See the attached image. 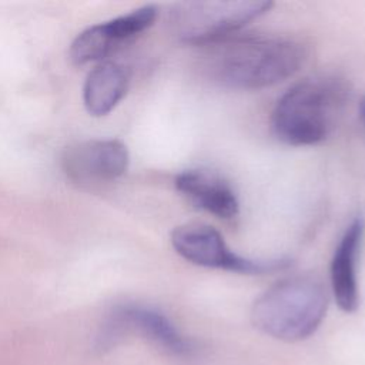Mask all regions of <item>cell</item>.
Segmentation results:
<instances>
[{"instance_id":"1","label":"cell","mask_w":365,"mask_h":365,"mask_svg":"<svg viewBox=\"0 0 365 365\" xmlns=\"http://www.w3.org/2000/svg\"><path fill=\"white\" fill-rule=\"evenodd\" d=\"M205 70L218 84L259 90L292 77L304 64L305 47L292 38L245 36L207 46Z\"/></svg>"},{"instance_id":"2","label":"cell","mask_w":365,"mask_h":365,"mask_svg":"<svg viewBox=\"0 0 365 365\" xmlns=\"http://www.w3.org/2000/svg\"><path fill=\"white\" fill-rule=\"evenodd\" d=\"M328 308L324 282L309 274L294 275L265 289L251 307V322L262 334L295 342L311 336Z\"/></svg>"},{"instance_id":"3","label":"cell","mask_w":365,"mask_h":365,"mask_svg":"<svg viewBox=\"0 0 365 365\" xmlns=\"http://www.w3.org/2000/svg\"><path fill=\"white\" fill-rule=\"evenodd\" d=\"M345 101V88L335 78H305L289 87L275 103L271 127L275 137L294 147L325 141Z\"/></svg>"},{"instance_id":"4","label":"cell","mask_w":365,"mask_h":365,"mask_svg":"<svg viewBox=\"0 0 365 365\" xmlns=\"http://www.w3.org/2000/svg\"><path fill=\"white\" fill-rule=\"evenodd\" d=\"M272 6V1L257 0L182 1L171 11V26L180 41L207 47L232 37Z\"/></svg>"},{"instance_id":"5","label":"cell","mask_w":365,"mask_h":365,"mask_svg":"<svg viewBox=\"0 0 365 365\" xmlns=\"http://www.w3.org/2000/svg\"><path fill=\"white\" fill-rule=\"evenodd\" d=\"M171 244L185 261L215 269H225L247 275L281 271L289 265L288 259H254L232 251L224 237L214 227L202 222H187L171 232Z\"/></svg>"},{"instance_id":"6","label":"cell","mask_w":365,"mask_h":365,"mask_svg":"<svg viewBox=\"0 0 365 365\" xmlns=\"http://www.w3.org/2000/svg\"><path fill=\"white\" fill-rule=\"evenodd\" d=\"M158 16L155 4L141 6L127 14L83 30L71 43L70 58L76 64L103 60L121 44L151 27Z\"/></svg>"},{"instance_id":"7","label":"cell","mask_w":365,"mask_h":365,"mask_svg":"<svg viewBox=\"0 0 365 365\" xmlns=\"http://www.w3.org/2000/svg\"><path fill=\"white\" fill-rule=\"evenodd\" d=\"M128 165V151L120 140H88L68 147L63 155L66 174L78 184L115 180Z\"/></svg>"},{"instance_id":"8","label":"cell","mask_w":365,"mask_h":365,"mask_svg":"<svg viewBox=\"0 0 365 365\" xmlns=\"http://www.w3.org/2000/svg\"><path fill=\"white\" fill-rule=\"evenodd\" d=\"M124 331L138 332L174 356H190L194 351L191 341L180 332L174 322L161 311L150 307L127 305L115 311L104 338L111 339Z\"/></svg>"},{"instance_id":"9","label":"cell","mask_w":365,"mask_h":365,"mask_svg":"<svg viewBox=\"0 0 365 365\" xmlns=\"http://www.w3.org/2000/svg\"><path fill=\"white\" fill-rule=\"evenodd\" d=\"M364 234V218H354L341 235L331 259V289L338 307L345 312H354L359 304L358 258Z\"/></svg>"},{"instance_id":"10","label":"cell","mask_w":365,"mask_h":365,"mask_svg":"<svg viewBox=\"0 0 365 365\" xmlns=\"http://www.w3.org/2000/svg\"><path fill=\"white\" fill-rule=\"evenodd\" d=\"M174 182L177 191L197 208L222 220L238 215V197L230 182L218 174L204 170H185L175 177Z\"/></svg>"},{"instance_id":"11","label":"cell","mask_w":365,"mask_h":365,"mask_svg":"<svg viewBox=\"0 0 365 365\" xmlns=\"http://www.w3.org/2000/svg\"><path fill=\"white\" fill-rule=\"evenodd\" d=\"M130 76L124 66L115 61H101L87 76L83 98L93 115L110 113L124 97Z\"/></svg>"},{"instance_id":"12","label":"cell","mask_w":365,"mask_h":365,"mask_svg":"<svg viewBox=\"0 0 365 365\" xmlns=\"http://www.w3.org/2000/svg\"><path fill=\"white\" fill-rule=\"evenodd\" d=\"M358 114H359V120H361V123H362V127H364V130H365V97H362V100L359 101Z\"/></svg>"}]
</instances>
